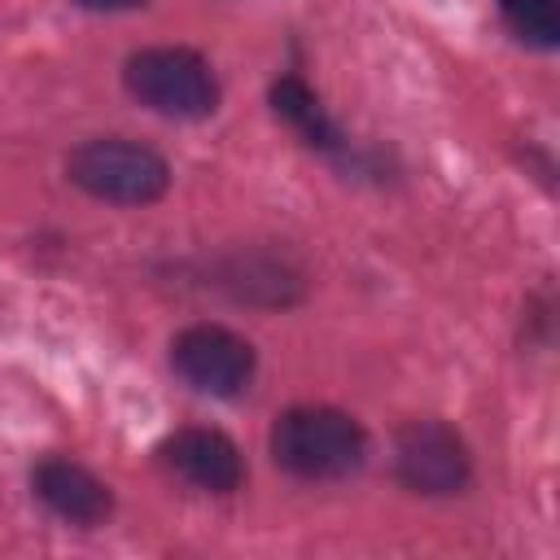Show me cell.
I'll return each instance as SVG.
<instances>
[{"mask_svg":"<svg viewBox=\"0 0 560 560\" xmlns=\"http://www.w3.org/2000/svg\"><path fill=\"white\" fill-rule=\"evenodd\" d=\"M83 9H96V13H122V9H140L144 0H74Z\"/></svg>","mask_w":560,"mask_h":560,"instance_id":"obj_10","label":"cell"},{"mask_svg":"<svg viewBox=\"0 0 560 560\" xmlns=\"http://www.w3.org/2000/svg\"><path fill=\"white\" fill-rule=\"evenodd\" d=\"M394 477L411 494H459L472 477L468 442L446 420H407L394 438Z\"/></svg>","mask_w":560,"mask_h":560,"instance_id":"obj_5","label":"cell"},{"mask_svg":"<svg viewBox=\"0 0 560 560\" xmlns=\"http://www.w3.org/2000/svg\"><path fill=\"white\" fill-rule=\"evenodd\" d=\"M267 101H271V114L302 136V144H311L319 153H341L346 149V136L337 131V122L328 118L324 101L315 96V88L302 74H280L271 83Z\"/></svg>","mask_w":560,"mask_h":560,"instance_id":"obj_8","label":"cell"},{"mask_svg":"<svg viewBox=\"0 0 560 560\" xmlns=\"http://www.w3.org/2000/svg\"><path fill=\"white\" fill-rule=\"evenodd\" d=\"M158 459L166 472H175L179 481L206 490V494H232L245 481V459L236 451V442L219 429H175L171 438H162Z\"/></svg>","mask_w":560,"mask_h":560,"instance_id":"obj_6","label":"cell"},{"mask_svg":"<svg viewBox=\"0 0 560 560\" xmlns=\"http://www.w3.org/2000/svg\"><path fill=\"white\" fill-rule=\"evenodd\" d=\"M31 490H35V499L52 512V516H61V521H70V525H101L105 516H109V508H114V494H109V486L96 477V472H88L83 464H74V459H66V455H48V459H39L35 468H31Z\"/></svg>","mask_w":560,"mask_h":560,"instance_id":"obj_7","label":"cell"},{"mask_svg":"<svg viewBox=\"0 0 560 560\" xmlns=\"http://www.w3.org/2000/svg\"><path fill=\"white\" fill-rule=\"evenodd\" d=\"M122 88L162 118H210L219 109V79L210 61L184 44L131 52L122 61Z\"/></svg>","mask_w":560,"mask_h":560,"instance_id":"obj_3","label":"cell"},{"mask_svg":"<svg viewBox=\"0 0 560 560\" xmlns=\"http://www.w3.org/2000/svg\"><path fill=\"white\" fill-rule=\"evenodd\" d=\"M503 18L516 31V39H525L534 48H556L560 44L556 0H503Z\"/></svg>","mask_w":560,"mask_h":560,"instance_id":"obj_9","label":"cell"},{"mask_svg":"<svg viewBox=\"0 0 560 560\" xmlns=\"http://www.w3.org/2000/svg\"><path fill=\"white\" fill-rule=\"evenodd\" d=\"M66 175L96 201L109 206H149L171 188V166L158 149L127 136H92L70 149Z\"/></svg>","mask_w":560,"mask_h":560,"instance_id":"obj_2","label":"cell"},{"mask_svg":"<svg viewBox=\"0 0 560 560\" xmlns=\"http://www.w3.org/2000/svg\"><path fill=\"white\" fill-rule=\"evenodd\" d=\"M171 368L197 394L236 398L249 389L258 354L241 332H232L223 324H188L171 341Z\"/></svg>","mask_w":560,"mask_h":560,"instance_id":"obj_4","label":"cell"},{"mask_svg":"<svg viewBox=\"0 0 560 560\" xmlns=\"http://www.w3.org/2000/svg\"><path fill=\"white\" fill-rule=\"evenodd\" d=\"M267 451H271V464L298 481H341L363 468L368 433L341 407L302 402L271 420Z\"/></svg>","mask_w":560,"mask_h":560,"instance_id":"obj_1","label":"cell"}]
</instances>
